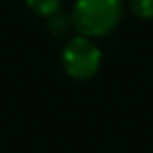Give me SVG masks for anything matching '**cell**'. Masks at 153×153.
I'll return each mask as SVG.
<instances>
[{"mask_svg": "<svg viewBox=\"0 0 153 153\" xmlns=\"http://www.w3.org/2000/svg\"><path fill=\"white\" fill-rule=\"evenodd\" d=\"M122 18L120 0H78L72 10V23L83 37L111 33Z\"/></svg>", "mask_w": 153, "mask_h": 153, "instance_id": "obj_1", "label": "cell"}, {"mask_svg": "<svg viewBox=\"0 0 153 153\" xmlns=\"http://www.w3.org/2000/svg\"><path fill=\"white\" fill-rule=\"evenodd\" d=\"M64 0H27V6L39 16H54L62 8Z\"/></svg>", "mask_w": 153, "mask_h": 153, "instance_id": "obj_3", "label": "cell"}, {"mask_svg": "<svg viewBox=\"0 0 153 153\" xmlns=\"http://www.w3.org/2000/svg\"><path fill=\"white\" fill-rule=\"evenodd\" d=\"M130 8L138 18L151 19L153 18V0H128Z\"/></svg>", "mask_w": 153, "mask_h": 153, "instance_id": "obj_4", "label": "cell"}, {"mask_svg": "<svg viewBox=\"0 0 153 153\" xmlns=\"http://www.w3.org/2000/svg\"><path fill=\"white\" fill-rule=\"evenodd\" d=\"M62 64L68 76L87 79L97 74L101 66V51L89 41V37H74L62 51Z\"/></svg>", "mask_w": 153, "mask_h": 153, "instance_id": "obj_2", "label": "cell"}]
</instances>
